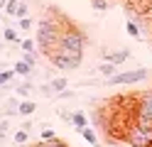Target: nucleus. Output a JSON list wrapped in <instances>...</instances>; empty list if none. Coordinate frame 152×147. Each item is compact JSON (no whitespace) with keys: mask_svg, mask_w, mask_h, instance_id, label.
<instances>
[{"mask_svg":"<svg viewBox=\"0 0 152 147\" xmlns=\"http://www.w3.org/2000/svg\"><path fill=\"white\" fill-rule=\"evenodd\" d=\"M86 42H88L86 34L66 20L64 29H61V37H59V44L49 54V61L54 64V69H59V71H76L81 66V61H83Z\"/></svg>","mask_w":152,"mask_h":147,"instance_id":"nucleus-1","label":"nucleus"},{"mask_svg":"<svg viewBox=\"0 0 152 147\" xmlns=\"http://www.w3.org/2000/svg\"><path fill=\"white\" fill-rule=\"evenodd\" d=\"M64 22H66V17L59 12V10H49V12L37 22V49H39L42 54L49 56L54 52V47L59 44Z\"/></svg>","mask_w":152,"mask_h":147,"instance_id":"nucleus-2","label":"nucleus"},{"mask_svg":"<svg viewBox=\"0 0 152 147\" xmlns=\"http://www.w3.org/2000/svg\"><path fill=\"white\" fill-rule=\"evenodd\" d=\"M120 140L130 147H152V127L140 125V123H130L123 130Z\"/></svg>","mask_w":152,"mask_h":147,"instance_id":"nucleus-3","label":"nucleus"},{"mask_svg":"<svg viewBox=\"0 0 152 147\" xmlns=\"http://www.w3.org/2000/svg\"><path fill=\"white\" fill-rule=\"evenodd\" d=\"M132 123L152 127V88L135 96V110H132Z\"/></svg>","mask_w":152,"mask_h":147,"instance_id":"nucleus-4","label":"nucleus"},{"mask_svg":"<svg viewBox=\"0 0 152 147\" xmlns=\"http://www.w3.org/2000/svg\"><path fill=\"white\" fill-rule=\"evenodd\" d=\"M150 76L147 69H132V71H123V74H113L108 76V83L110 86H128V83H140Z\"/></svg>","mask_w":152,"mask_h":147,"instance_id":"nucleus-5","label":"nucleus"},{"mask_svg":"<svg viewBox=\"0 0 152 147\" xmlns=\"http://www.w3.org/2000/svg\"><path fill=\"white\" fill-rule=\"evenodd\" d=\"M101 54H103V59H106V61H113L115 66H120V64H125L128 59H130V52L128 49H118V52H106V49H101Z\"/></svg>","mask_w":152,"mask_h":147,"instance_id":"nucleus-6","label":"nucleus"},{"mask_svg":"<svg viewBox=\"0 0 152 147\" xmlns=\"http://www.w3.org/2000/svg\"><path fill=\"white\" fill-rule=\"evenodd\" d=\"M71 125L76 127V130H83V127L91 125V123H88V118H86L83 110H74V113H71Z\"/></svg>","mask_w":152,"mask_h":147,"instance_id":"nucleus-7","label":"nucleus"},{"mask_svg":"<svg viewBox=\"0 0 152 147\" xmlns=\"http://www.w3.org/2000/svg\"><path fill=\"white\" fill-rule=\"evenodd\" d=\"M49 88H52V93L56 96V93H61V91H66V88H69V81H66L64 76H59V78H52V81H49Z\"/></svg>","mask_w":152,"mask_h":147,"instance_id":"nucleus-8","label":"nucleus"},{"mask_svg":"<svg viewBox=\"0 0 152 147\" xmlns=\"http://www.w3.org/2000/svg\"><path fill=\"white\" fill-rule=\"evenodd\" d=\"M37 110V103L30 101V98H25V101H20V108H17V115H32Z\"/></svg>","mask_w":152,"mask_h":147,"instance_id":"nucleus-9","label":"nucleus"},{"mask_svg":"<svg viewBox=\"0 0 152 147\" xmlns=\"http://www.w3.org/2000/svg\"><path fill=\"white\" fill-rule=\"evenodd\" d=\"M79 132H81V137H83V140H86L88 145H93V147H101V142H98L96 132L91 130V125H86V127H83V130H79Z\"/></svg>","mask_w":152,"mask_h":147,"instance_id":"nucleus-10","label":"nucleus"},{"mask_svg":"<svg viewBox=\"0 0 152 147\" xmlns=\"http://www.w3.org/2000/svg\"><path fill=\"white\" fill-rule=\"evenodd\" d=\"M17 108H20V101H17V96H12V98H7V101H5L3 113L5 115H17Z\"/></svg>","mask_w":152,"mask_h":147,"instance_id":"nucleus-11","label":"nucleus"},{"mask_svg":"<svg viewBox=\"0 0 152 147\" xmlns=\"http://www.w3.org/2000/svg\"><path fill=\"white\" fill-rule=\"evenodd\" d=\"M125 32H128L130 37H135V39H140V37H142V29H140V25H137V20H128Z\"/></svg>","mask_w":152,"mask_h":147,"instance_id":"nucleus-12","label":"nucleus"},{"mask_svg":"<svg viewBox=\"0 0 152 147\" xmlns=\"http://www.w3.org/2000/svg\"><path fill=\"white\" fill-rule=\"evenodd\" d=\"M115 69H118V66L113 64V61H103V64H98V66H96V71H98V74H103V76H113V74H115Z\"/></svg>","mask_w":152,"mask_h":147,"instance_id":"nucleus-13","label":"nucleus"},{"mask_svg":"<svg viewBox=\"0 0 152 147\" xmlns=\"http://www.w3.org/2000/svg\"><path fill=\"white\" fill-rule=\"evenodd\" d=\"M3 39H5V42H15V44H20V37H17V29H15V27H10V25H7V27L3 29Z\"/></svg>","mask_w":152,"mask_h":147,"instance_id":"nucleus-14","label":"nucleus"},{"mask_svg":"<svg viewBox=\"0 0 152 147\" xmlns=\"http://www.w3.org/2000/svg\"><path fill=\"white\" fill-rule=\"evenodd\" d=\"M12 71H15V74H20V76H30V74L34 71V69H32L30 64H25V61H15Z\"/></svg>","mask_w":152,"mask_h":147,"instance_id":"nucleus-15","label":"nucleus"},{"mask_svg":"<svg viewBox=\"0 0 152 147\" xmlns=\"http://www.w3.org/2000/svg\"><path fill=\"white\" fill-rule=\"evenodd\" d=\"M32 147H69V145H64L61 140H56V137H54V140H39V142H34Z\"/></svg>","mask_w":152,"mask_h":147,"instance_id":"nucleus-16","label":"nucleus"},{"mask_svg":"<svg viewBox=\"0 0 152 147\" xmlns=\"http://www.w3.org/2000/svg\"><path fill=\"white\" fill-rule=\"evenodd\" d=\"M34 91V83H20V86H15V96H30Z\"/></svg>","mask_w":152,"mask_h":147,"instance_id":"nucleus-17","label":"nucleus"},{"mask_svg":"<svg viewBox=\"0 0 152 147\" xmlns=\"http://www.w3.org/2000/svg\"><path fill=\"white\" fill-rule=\"evenodd\" d=\"M15 78V71L12 69H3V71H0V86H7Z\"/></svg>","mask_w":152,"mask_h":147,"instance_id":"nucleus-18","label":"nucleus"},{"mask_svg":"<svg viewBox=\"0 0 152 147\" xmlns=\"http://www.w3.org/2000/svg\"><path fill=\"white\" fill-rule=\"evenodd\" d=\"M30 15V5H27V0H20L17 3V12H15V17L20 20V17H27Z\"/></svg>","mask_w":152,"mask_h":147,"instance_id":"nucleus-19","label":"nucleus"},{"mask_svg":"<svg viewBox=\"0 0 152 147\" xmlns=\"http://www.w3.org/2000/svg\"><path fill=\"white\" fill-rule=\"evenodd\" d=\"M12 140H15V145H25L27 140H30V132H27V130H22V127H20V130H17V132L12 135Z\"/></svg>","mask_w":152,"mask_h":147,"instance_id":"nucleus-20","label":"nucleus"},{"mask_svg":"<svg viewBox=\"0 0 152 147\" xmlns=\"http://www.w3.org/2000/svg\"><path fill=\"white\" fill-rule=\"evenodd\" d=\"M91 7H93V10H98V12H106L110 5H108V0H91Z\"/></svg>","mask_w":152,"mask_h":147,"instance_id":"nucleus-21","label":"nucleus"},{"mask_svg":"<svg viewBox=\"0 0 152 147\" xmlns=\"http://www.w3.org/2000/svg\"><path fill=\"white\" fill-rule=\"evenodd\" d=\"M22 61L30 64V66L34 69V66H37V52H25V54H22Z\"/></svg>","mask_w":152,"mask_h":147,"instance_id":"nucleus-22","label":"nucleus"},{"mask_svg":"<svg viewBox=\"0 0 152 147\" xmlns=\"http://www.w3.org/2000/svg\"><path fill=\"white\" fill-rule=\"evenodd\" d=\"M17 3H20V0H7V3H5V15L15 17V12H17Z\"/></svg>","mask_w":152,"mask_h":147,"instance_id":"nucleus-23","label":"nucleus"},{"mask_svg":"<svg viewBox=\"0 0 152 147\" xmlns=\"http://www.w3.org/2000/svg\"><path fill=\"white\" fill-rule=\"evenodd\" d=\"M20 47H22V52H37V42L34 39H22Z\"/></svg>","mask_w":152,"mask_h":147,"instance_id":"nucleus-24","label":"nucleus"},{"mask_svg":"<svg viewBox=\"0 0 152 147\" xmlns=\"http://www.w3.org/2000/svg\"><path fill=\"white\" fill-rule=\"evenodd\" d=\"M128 3H130L132 7H135V10H145V7L152 3V0H128Z\"/></svg>","mask_w":152,"mask_h":147,"instance_id":"nucleus-25","label":"nucleus"},{"mask_svg":"<svg viewBox=\"0 0 152 147\" xmlns=\"http://www.w3.org/2000/svg\"><path fill=\"white\" fill-rule=\"evenodd\" d=\"M32 25H34V20L27 15V17H20V29H32Z\"/></svg>","mask_w":152,"mask_h":147,"instance_id":"nucleus-26","label":"nucleus"},{"mask_svg":"<svg viewBox=\"0 0 152 147\" xmlns=\"http://www.w3.org/2000/svg\"><path fill=\"white\" fill-rule=\"evenodd\" d=\"M54 130H52V127H44V130H42V140H54Z\"/></svg>","mask_w":152,"mask_h":147,"instance_id":"nucleus-27","label":"nucleus"},{"mask_svg":"<svg viewBox=\"0 0 152 147\" xmlns=\"http://www.w3.org/2000/svg\"><path fill=\"white\" fill-rule=\"evenodd\" d=\"M39 93H44V96H54V93H52V88H49V83L39 86Z\"/></svg>","mask_w":152,"mask_h":147,"instance_id":"nucleus-28","label":"nucleus"},{"mask_svg":"<svg viewBox=\"0 0 152 147\" xmlns=\"http://www.w3.org/2000/svg\"><path fill=\"white\" fill-rule=\"evenodd\" d=\"M59 115L64 118V120H69V123H71V113H69V110H59Z\"/></svg>","mask_w":152,"mask_h":147,"instance_id":"nucleus-29","label":"nucleus"},{"mask_svg":"<svg viewBox=\"0 0 152 147\" xmlns=\"http://www.w3.org/2000/svg\"><path fill=\"white\" fill-rule=\"evenodd\" d=\"M22 130H27V132H32V123H30V120H25V123H22Z\"/></svg>","mask_w":152,"mask_h":147,"instance_id":"nucleus-30","label":"nucleus"},{"mask_svg":"<svg viewBox=\"0 0 152 147\" xmlns=\"http://www.w3.org/2000/svg\"><path fill=\"white\" fill-rule=\"evenodd\" d=\"M5 3H7V0H0V7H5Z\"/></svg>","mask_w":152,"mask_h":147,"instance_id":"nucleus-31","label":"nucleus"},{"mask_svg":"<svg viewBox=\"0 0 152 147\" xmlns=\"http://www.w3.org/2000/svg\"><path fill=\"white\" fill-rule=\"evenodd\" d=\"M3 69H5V64H3V61H0V71H3Z\"/></svg>","mask_w":152,"mask_h":147,"instance_id":"nucleus-32","label":"nucleus"},{"mask_svg":"<svg viewBox=\"0 0 152 147\" xmlns=\"http://www.w3.org/2000/svg\"><path fill=\"white\" fill-rule=\"evenodd\" d=\"M0 125H3V118H0Z\"/></svg>","mask_w":152,"mask_h":147,"instance_id":"nucleus-33","label":"nucleus"}]
</instances>
